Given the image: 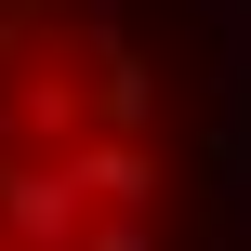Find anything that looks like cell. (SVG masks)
Here are the masks:
<instances>
[{
	"mask_svg": "<svg viewBox=\"0 0 251 251\" xmlns=\"http://www.w3.org/2000/svg\"><path fill=\"white\" fill-rule=\"evenodd\" d=\"M93 106H106V132H146V119H159V79H146L132 53H106V93H93Z\"/></svg>",
	"mask_w": 251,
	"mask_h": 251,
	"instance_id": "cell-3",
	"label": "cell"
},
{
	"mask_svg": "<svg viewBox=\"0 0 251 251\" xmlns=\"http://www.w3.org/2000/svg\"><path fill=\"white\" fill-rule=\"evenodd\" d=\"M66 172L93 185V212H159V159H146V132H79Z\"/></svg>",
	"mask_w": 251,
	"mask_h": 251,
	"instance_id": "cell-2",
	"label": "cell"
},
{
	"mask_svg": "<svg viewBox=\"0 0 251 251\" xmlns=\"http://www.w3.org/2000/svg\"><path fill=\"white\" fill-rule=\"evenodd\" d=\"M79 251H159V225H146V212H93V238Z\"/></svg>",
	"mask_w": 251,
	"mask_h": 251,
	"instance_id": "cell-4",
	"label": "cell"
},
{
	"mask_svg": "<svg viewBox=\"0 0 251 251\" xmlns=\"http://www.w3.org/2000/svg\"><path fill=\"white\" fill-rule=\"evenodd\" d=\"M0 132H13V146H40V159H53V146H79V132H93V93H79V79H66V66H26V79H13V93H0Z\"/></svg>",
	"mask_w": 251,
	"mask_h": 251,
	"instance_id": "cell-1",
	"label": "cell"
}]
</instances>
